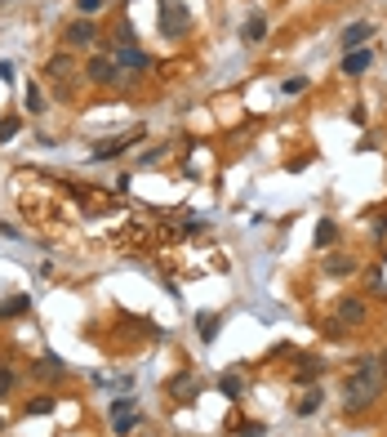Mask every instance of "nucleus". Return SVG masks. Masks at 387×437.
I'll use <instances>...</instances> for the list:
<instances>
[{
	"mask_svg": "<svg viewBox=\"0 0 387 437\" xmlns=\"http://www.w3.org/2000/svg\"><path fill=\"white\" fill-rule=\"evenodd\" d=\"M334 317L343 321V326H352V331H356V326H365V321H370V303H365V299H352V295H347V299H338Z\"/></svg>",
	"mask_w": 387,
	"mask_h": 437,
	"instance_id": "obj_3",
	"label": "nucleus"
},
{
	"mask_svg": "<svg viewBox=\"0 0 387 437\" xmlns=\"http://www.w3.org/2000/svg\"><path fill=\"white\" fill-rule=\"evenodd\" d=\"M370 290H374V295H387V290H383V272H379V268L370 272Z\"/></svg>",
	"mask_w": 387,
	"mask_h": 437,
	"instance_id": "obj_29",
	"label": "nucleus"
},
{
	"mask_svg": "<svg viewBox=\"0 0 387 437\" xmlns=\"http://www.w3.org/2000/svg\"><path fill=\"white\" fill-rule=\"evenodd\" d=\"M134 406H138L134 397H116V402H112V419L116 415H134Z\"/></svg>",
	"mask_w": 387,
	"mask_h": 437,
	"instance_id": "obj_24",
	"label": "nucleus"
},
{
	"mask_svg": "<svg viewBox=\"0 0 387 437\" xmlns=\"http://www.w3.org/2000/svg\"><path fill=\"white\" fill-rule=\"evenodd\" d=\"M9 388H14V370L0 366V397H9Z\"/></svg>",
	"mask_w": 387,
	"mask_h": 437,
	"instance_id": "obj_27",
	"label": "nucleus"
},
{
	"mask_svg": "<svg viewBox=\"0 0 387 437\" xmlns=\"http://www.w3.org/2000/svg\"><path fill=\"white\" fill-rule=\"evenodd\" d=\"M0 433H5V424H0Z\"/></svg>",
	"mask_w": 387,
	"mask_h": 437,
	"instance_id": "obj_33",
	"label": "nucleus"
},
{
	"mask_svg": "<svg viewBox=\"0 0 387 437\" xmlns=\"http://www.w3.org/2000/svg\"><path fill=\"white\" fill-rule=\"evenodd\" d=\"M196 388H200V384L191 380L187 370H183V375H174V380H169V393H174L178 402H196Z\"/></svg>",
	"mask_w": 387,
	"mask_h": 437,
	"instance_id": "obj_10",
	"label": "nucleus"
},
{
	"mask_svg": "<svg viewBox=\"0 0 387 437\" xmlns=\"http://www.w3.org/2000/svg\"><path fill=\"white\" fill-rule=\"evenodd\" d=\"M31 375H36V380H58V375H67V366H63L54 353H45V357L31 366Z\"/></svg>",
	"mask_w": 387,
	"mask_h": 437,
	"instance_id": "obj_13",
	"label": "nucleus"
},
{
	"mask_svg": "<svg viewBox=\"0 0 387 437\" xmlns=\"http://www.w3.org/2000/svg\"><path fill=\"white\" fill-rule=\"evenodd\" d=\"M89 81L94 85H120V67L98 54V58H89Z\"/></svg>",
	"mask_w": 387,
	"mask_h": 437,
	"instance_id": "obj_6",
	"label": "nucleus"
},
{
	"mask_svg": "<svg viewBox=\"0 0 387 437\" xmlns=\"http://www.w3.org/2000/svg\"><path fill=\"white\" fill-rule=\"evenodd\" d=\"M263 433H268V429H263L258 419H240L236 424V437H263Z\"/></svg>",
	"mask_w": 387,
	"mask_h": 437,
	"instance_id": "obj_23",
	"label": "nucleus"
},
{
	"mask_svg": "<svg viewBox=\"0 0 387 437\" xmlns=\"http://www.w3.org/2000/svg\"><path fill=\"white\" fill-rule=\"evenodd\" d=\"M22 107H27V112L36 116V112H41V107H45V94H41V90H36V85H31V90L22 94Z\"/></svg>",
	"mask_w": 387,
	"mask_h": 437,
	"instance_id": "obj_22",
	"label": "nucleus"
},
{
	"mask_svg": "<svg viewBox=\"0 0 387 437\" xmlns=\"http://www.w3.org/2000/svg\"><path fill=\"white\" fill-rule=\"evenodd\" d=\"M98 9H103V0H80V14H85V18L98 14Z\"/></svg>",
	"mask_w": 387,
	"mask_h": 437,
	"instance_id": "obj_30",
	"label": "nucleus"
},
{
	"mask_svg": "<svg viewBox=\"0 0 387 437\" xmlns=\"http://www.w3.org/2000/svg\"><path fill=\"white\" fill-rule=\"evenodd\" d=\"M219 388H223V397H232V402H240V393H245V384H240L236 370H227L223 380H219Z\"/></svg>",
	"mask_w": 387,
	"mask_h": 437,
	"instance_id": "obj_18",
	"label": "nucleus"
},
{
	"mask_svg": "<svg viewBox=\"0 0 387 437\" xmlns=\"http://www.w3.org/2000/svg\"><path fill=\"white\" fill-rule=\"evenodd\" d=\"M374 63V54L370 50H352V54H343V76H360V71H370Z\"/></svg>",
	"mask_w": 387,
	"mask_h": 437,
	"instance_id": "obj_12",
	"label": "nucleus"
},
{
	"mask_svg": "<svg viewBox=\"0 0 387 437\" xmlns=\"http://www.w3.org/2000/svg\"><path fill=\"white\" fill-rule=\"evenodd\" d=\"M370 32H374V27H370V22H352V27H347V32H343V50H347V54H352V50H365V41H370Z\"/></svg>",
	"mask_w": 387,
	"mask_h": 437,
	"instance_id": "obj_11",
	"label": "nucleus"
},
{
	"mask_svg": "<svg viewBox=\"0 0 387 437\" xmlns=\"http://www.w3.org/2000/svg\"><path fill=\"white\" fill-rule=\"evenodd\" d=\"M383 366H387V353H383Z\"/></svg>",
	"mask_w": 387,
	"mask_h": 437,
	"instance_id": "obj_32",
	"label": "nucleus"
},
{
	"mask_svg": "<svg viewBox=\"0 0 387 437\" xmlns=\"http://www.w3.org/2000/svg\"><path fill=\"white\" fill-rule=\"evenodd\" d=\"M94 41H98V32H94L89 18H76V22L67 27V45H76V50H89Z\"/></svg>",
	"mask_w": 387,
	"mask_h": 437,
	"instance_id": "obj_8",
	"label": "nucleus"
},
{
	"mask_svg": "<svg viewBox=\"0 0 387 437\" xmlns=\"http://www.w3.org/2000/svg\"><path fill=\"white\" fill-rule=\"evenodd\" d=\"M138 139H143V125H138V130H129L125 139H103V143H94V161H116V156L125 152L129 143H138Z\"/></svg>",
	"mask_w": 387,
	"mask_h": 437,
	"instance_id": "obj_4",
	"label": "nucleus"
},
{
	"mask_svg": "<svg viewBox=\"0 0 387 437\" xmlns=\"http://www.w3.org/2000/svg\"><path fill=\"white\" fill-rule=\"evenodd\" d=\"M27 308H31V299L27 295H14V299L0 303V317H18V312H27Z\"/></svg>",
	"mask_w": 387,
	"mask_h": 437,
	"instance_id": "obj_19",
	"label": "nucleus"
},
{
	"mask_svg": "<svg viewBox=\"0 0 387 437\" xmlns=\"http://www.w3.org/2000/svg\"><path fill=\"white\" fill-rule=\"evenodd\" d=\"M303 90H307V76H289L281 85V94H303Z\"/></svg>",
	"mask_w": 387,
	"mask_h": 437,
	"instance_id": "obj_25",
	"label": "nucleus"
},
{
	"mask_svg": "<svg viewBox=\"0 0 387 437\" xmlns=\"http://www.w3.org/2000/svg\"><path fill=\"white\" fill-rule=\"evenodd\" d=\"M0 81H14V67L9 63H0Z\"/></svg>",
	"mask_w": 387,
	"mask_h": 437,
	"instance_id": "obj_31",
	"label": "nucleus"
},
{
	"mask_svg": "<svg viewBox=\"0 0 387 437\" xmlns=\"http://www.w3.org/2000/svg\"><path fill=\"white\" fill-rule=\"evenodd\" d=\"M45 71L63 81V76H71V58H67V54H54V58H50V67H45Z\"/></svg>",
	"mask_w": 387,
	"mask_h": 437,
	"instance_id": "obj_20",
	"label": "nucleus"
},
{
	"mask_svg": "<svg viewBox=\"0 0 387 437\" xmlns=\"http://www.w3.org/2000/svg\"><path fill=\"white\" fill-rule=\"evenodd\" d=\"M161 32L169 41H178V36L191 32V14H187L183 0H161Z\"/></svg>",
	"mask_w": 387,
	"mask_h": 437,
	"instance_id": "obj_2",
	"label": "nucleus"
},
{
	"mask_svg": "<svg viewBox=\"0 0 387 437\" xmlns=\"http://www.w3.org/2000/svg\"><path fill=\"white\" fill-rule=\"evenodd\" d=\"M263 36H268V18H263V14H249V22L240 27V41H245V45H258Z\"/></svg>",
	"mask_w": 387,
	"mask_h": 437,
	"instance_id": "obj_14",
	"label": "nucleus"
},
{
	"mask_svg": "<svg viewBox=\"0 0 387 437\" xmlns=\"http://www.w3.org/2000/svg\"><path fill=\"white\" fill-rule=\"evenodd\" d=\"M27 410H31V415H50V410H54V397H36Z\"/></svg>",
	"mask_w": 387,
	"mask_h": 437,
	"instance_id": "obj_26",
	"label": "nucleus"
},
{
	"mask_svg": "<svg viewBox=\"0 0 387 437\" xmlns=\"http://www.w3.org/2000/svg\"><path fill=\"white\" fill-rule=\"evenodd\" d=\"M219 326H223L219 312H196V335H200V344H214V339H219Z\"/></svg>",
	"mask_w": 387,
	"mask_h": 437,
	"instance_id": "obj_9",
	"label": "nucleus"
},
{
	"mask_svg": "<svg viewBox=\"0 0 387 437\" xmlns=\"http://www.w3.org/2000/svg\"><path fill=\"white\" fill-rule=\"evenodd\" d=\"M14 134H18V120H0V143L14 139Z\"/></svg>",
	"mask_w": 387,
	"mask_h": 437,
	"instance_id": "obj_28",
	"label": "nucleus"
},
{
	"mask_svg": "<svg viewBox=\"0 0 387 437\" xmlns=\"http://www.w3.org/2000/svg\"><path fill=\"white\" fill-rule=\"evenodd\" d=\"M383 388H387V366H383V357H360L356 370L347 375V384H343V406H347V415L370 410V406L383 397Z\"/></svg>",
	"mask_w": 387,
	"mask_h": 437,
	"instance_id": "obj_1",
	"label": "nucleus"
},
{
	"mask_svg": "<svg viewBox=\"0 0 387 437\" xmlns=\"http://www.w3.org/2000/svg\"><path fill=\"white\" fill-rule=\"evenodd\" d=\"M325 272H330V277H347V272H356V259H347V254H330V259H325Z\"/></svg>",
	"mask_w": 387,
	"mask_h": 437,
	"instance_id": "obj_16",
	"label": "nucleus"
},
{
	"mask_svg": "<svg viewBox=\"0 0 387 437\" xmlns=\"http://www.w3.org/2000/svg\"><path fill=\"white\" fill-rule=\"evenodd\" d=\"M312 241H316L321 250L334 246V241H338V223H334V218H321V223H316V237H312Z\"/></svg>",
	"mask_w": 387,
	"mask_h": 437,
	"instance_id": "obj_17",
	"label": "nucleus"
},
{
	"mask_svg": "<svg viewBox=\"0 0 387 437\" xmlns=\"http://www.w3.org/2000/svg\"><path fill=\"white\" fill-rule=\"evenodd\" d=\"M116 67L120 71H147L152 58L138 50V45H116Z\"/></svg>",
	"mask_w": 387,
	"mask_h": 437,
	"instance_id": "obj_5",
	"label": "nucleus"
},
{
	"mask_svg": "<svg viewBox=\"0 0 387 437\" xmlns=\"http://www.w3.org/2000/svg\"><path fill=\"white\" fill-rule=\"evenodd\" d=\"M321 402H325V393H321V384H316V388H312V384H307V393H303V397H298V406H294V410H298V415H303V419H307V415H316V410H321Z\"/></svg>",
	"mask_w": 387,
	"mask_h": 437,
	"instance_id": "obj_15",
	"label": "nucleus"
},
{
	"mask_svg": "<svg viewBox=\"0 0 387 437\" xmlns=\"http://www.w3.org/2000/svg\"><path fill=\"white\" fill-rule=\"evenodd\" d=\"M112 429H116V437H129V433L138 429V415H116V419H112Z\"/></svg>",
	"mask_w": 387,
	"mask_h": 437,
	"instance_id": "obj_21",
	"label": "nucleus"
},
{
	"mask_svg": "<svg viewBox=\"0 0 387 437\" xmlns=\"http://www.w3.org/2000/svg\"><path fill=\"white\" fill-rule=\"evenodd\" d=\"M321 375H325V361H321V357L298 353V366H294V380H298V384H316Z\"/></svg>",
	"mask_w": 387,
	"mask_h": 437,
	"instance_id": "obj_7",
	"label": "nucleus"
}]
</instances>
